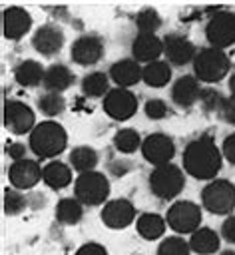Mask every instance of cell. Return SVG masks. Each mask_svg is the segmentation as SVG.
Segmentation results:
<instances>
[{"mask_svg": "<svg viewBox=\"0 0 235 255\" xmlns=\"http://www.w3.org/2000/svg\"><path fill=\"white\" fill-rule=\"evenodd\" d=\"M183 169L187 175L203 181H213L221 171L223 153L209 135L191 139L183 149Z\"/></svg>", "mask_w": 235, "mask_h": 255, "instance_id": "6da1fadb", "label": "cell"}, {"mask_svg": "<svg viewBox=\"0 0 235 255\" xmlns=\"http://www.w3.org/2000/svg\"><path fill=\"white\" fill-rule=\"evenodd\" d=\"M68 145V133L66 129L52 120H46L42 124H38L28 139V147L32 149V153L36 157L42 159H52L56 155H60Z\"/></svg>", "mask_w": 235, "mask_h": 255, "instance_id": "7a4b0ae2", "label": "cell"}, {"mask_svg": "<svg viewBox=\"0 0 235 255\" xmlns=\"http://www.w3.org/2000/svg\"><path fill=\"white\" fill-rule=\"evenodd\" d=\"M229 68H231L229 56L223 50L211 46L199 50L193 60V76L199 82H207V84L221 82L229 74Z\"/></svg>", "mask_w": 235, "mask_h": 255, "instance_id": "3957f363", "label": "cell"}, {"mask_svg": "<svg viewBox=\"0 0 235 255\" xmlns=\"http://www.w3.org/2000/svg\"><path fill=\"white\" fill-rule=\"evenodd\" d=\"M149 189L155 197L159 199H175L183 187H185V173L181 167H177L175 163H167V165H159L153 167L149 173Z\"/></svg>", "mask_w": 235, "mask_h": 255, "instance_id": "277c9868", "label": "cell"}, {"mask_svg": "<svg viewBox=\"0 0 235 255\" xmlns=\"http://www.w3.org/2000/svg\"><path fill=\"white\" fill-rule=\"evenodd\" d=\"M201 203L213 215H229L235 209V183L213 179L201 189Z\"/></svg>", "mask_w": 235, "mask_h": 255, "instance_id": "5b68a950", "label": "cell"}, {"mask_svg": "<svg viewBox=\"0 0 235 255\" xmlns=\"http://www.w3.org/2000/svg\"><path fill=\"white\" fill-rule=\"evenodd\" d=\"M74 193L76 199L82 205H102L108 203V195H110V179L100 173V171H88L76 177L74 183Z\"/></svg>", "mask_w": 235, "mask_h": 255, "instance_id": "8992f818", "label": "cell"}, {"mask_svg": "<svg viewBox=\"0 0 235 255\" xmlns=\"http://www.w3.org/2000/svg\"><path fill=\"white\" fill-rule=\"evenodd\" d=\"M201 219H203L201 207L189 199L173 201L165 213V221L169 229H173L177 235L195 233L201 227Z\"/></svg>", "mask_w": 235, "mask_h": 255, "instance_id": "52a82bcc", "label": "cell"}, {"mask_svg": "<svg viewBox=\"0 0 235 255\" xmlns=\"http://www.w3.org/2000/svg\"><path fill=\"white\" fill-rule=\"evenodd\" d=\"M205 38L211 48L223 50L235 42V12L219 10L205 26Z\"/></svg>", "mask_w": 235, "mask_h": 255, "instance_id": "ba28073f", "label": "cell"}, {"mask_svg": "<svg viewBox=\"0 0 235 255\" xmlns=\"http://www.w3.org/2000/svg\"><path fill=\"white\" fill-rule=\"evenodd\" d=\"M36 114L34 110L20 102V100H6L4 104V128L8 131H12L14 135H24V133H32V129L36 128Z\"/></svg>", "mask_w": 235, "mask_h": 255, "instance_id": "9c48e42d", "label": "cell"}, {"mask_svg": "<svg viewBox=\"0 0 235 255\" xmlns=\"http://www.w3.org/2000/svg\"><path fill=\"white\" fill-rule=\"evenodd\" d=\"M102 106H104V112L112 120L125 122L137 112V98L133 92H129L125 88H112L108 92V96L104 98Z\"/></svg>", "mask_w": 235, "mask_h": 255, "instance_id": "30bf717a", "label": "cell"}, {"mask_svg": "<svg viewBox=\"0 0 235 255\" xmlns=\"http://www.w3.org/2000/svg\"><path fill=\"white\" fill-rule=\"evenodd\" d=\"M141 155L153 167L167 165L175 155V143L165 133H151L141 141Z\"/></svg>", "mask_w": 235, "mask_h": 255, "instance_id": "8fae6325", "label": "cell"}, {"mask_svg": "<svg viewBox=\"0 0 235 255\" xmlns=\"http://www.w3.org/2000/svg\"><path fill=\"white\" fill-rule=\"evenodd\" d=\"M104 56V40L98 34H82L70 46V58L78 66H94Z\"/></svg>", "mask_w": 235, "mask_h": 255, "instance_id": "7c38bea8", "label": "cell"}, {"mask_svg": "<svg viewBox=\"0 0 235 255\" xmlns=\"http://www.w3.org/2000/svg\"><path fill=\"white\" fill-rule=\"evenodd\" d=\"M163 56H165V62L171 66H185L195 60L197 48L189 38L173 32L163 38Z\"/></svg>", "mask_w": 235, "mask_h": 255, "instance_id": "4fadbf2b", "label": "cell"}, {"mask_svg": "<svg viewBox=\"0 0 235 255\" xmlns=\"http://www.w3.org/2000/svg\"><path fill=\"white\" fill-rule=\"evenodd\" d=\"M100 217L104 225L110 229H125L127 225L135 221V207L129 199H123V197L112 199L104 205Z\"/></svg>", "mask_w": 235, "mask_h": 255, "instance_id": "5bb4252c", "label": "cell"}, {"mask_svg": "<svg viewBox=\"0 0 235 255\" xmlns=\"http://www.w3.org/2000/svg\"><path fill=\"white\" fill-rule=\"evenodd\" d=\"M32 28V16L20 6H8L2 12V34L6 40H20Z\"/></svg>", "mask_w": 235, "mask_h": 255, "instance_id": "9a60e30c", "label": "cell"}, {"mask_svg": "<svg viewBox=\"0 0 235 255\" xmlns=\"http://www.w3.org/2000/svg\"><path fill=\"white\" fill-rule=\"evenodd\" d=\"M32 46H34V50L38 54H42L46 58L56 56L62 50V46H64V32H62V28H58L54 24L40 26L32 34Z\"/></svg>", "mask_w": 235, "mask_h": 255, "instance_id": "2e32d148", "label": "cell"}, {"mask_svg": "<svg viewBox=\"0 0 235 255\" xmlns=\"http://www.w3.org/2000/svg\"><path fill=\"white\" fill-rule=\"evenodd\" d=\"M8 179L16 189H32L42 179V167L34 159H20L14 161L8 169Z\"/></svg>", "mask_w": 235, "mask_h": 255, "instance_id": "e0dca14e", "label": "cell"}, {"mask_svg": "<svg viewBox=\"0 0 235 255\" xmlns=\"http://www.w3.org/2000/svg\"><path fill=\"white\" fill-rule=\"evenodd\" d=\"M201 86H199V80L195 76H179L173 86H171V102L177 106V108H191L193 104L199 102V96H201Z\"/></svg>", "mask_w": 235, "mask_h": 255, "instance_id": "ac0fdd59", "label": "cell"}, {"mask_svg": "<svg viewBox=\"0 0 235 255\" xmlns=\"http://www.w3.org/2000/svg\"><path fill=\"white\" fill-rule=\"evenodd\" d=\"M163 54V40L155 34H137L131 42V58L135 62H157Z\"/></svg>", "mask_w": 235, "mask_h": 255, "instance_id": "d6986e66", "label": "cell"}, {"mask_svg": "<svg viewBox=\"0 0 235 255\" xmlns=\"http://www.w3.org/2000/svg\"><path fill=\"white\" fill-rule=\"evenodd\" d=\"M141 74H143V68L133 58H121L114 62L110 68V80L116 84V88H125V90L137 84L141 80Z\"/></svg>", "mask_w": 235, "mask_h": 255, "instance_id": "ffe728a7", "label": "cell"}, {"mask_svg": "<svg viewBox=\"0 0 235 255\" xmlns=\"http://www.w3.org/2000/svg\"><path fill=\"white\" fill-rule=\"evenodd\" d=\"M72 84H74V74L70 72L68 66H64V64H52L50 68H46V74H44V80H42V86L46 88V92H50V94H62Z\"/></svg>", "mask_w": 235, "mask_h": 255, "instance_id": "44dd1931", "label": "cell"}, {"mask_svg": "<svg viewBox=\"0 0 235 255\" xmlns=\"http://www.w3.org/2000/svg\"><path fill=\"white\" fill-rule=\"evenodd\" d=\"M42 181L50 189H64L72 183V167L62 161H48L42 167Z\"/></svg>", "mask_w": 235, "mask_h": 255, "instance_id": "7402d4cb", "label": "cell"}, {"mask_svg": "<svg viewBox=\"0 0 235 255\" xmlns=\"http://www.w3.org/2000/svg\"><path fill=\"white\" fill-rule=\"evenodd\" d=\"M221 245V239L217 235V231L209 229V227H199L195 233H191L189 237V247L193 253L197 255H211L217 253Z\"/></svg>", "mask_w": 235, "mask_h": 255, "instance_id": "603a6c76", "label": "cell"}, {"mask_svg": "<svg viewBox=\"0 0 235 255\" xmlns=\"http://www.w3.org/2000/svg\"><path fill=\"white\" fill-rule=\"evenodd\" d=\"M44 74H46V70L36 60H24L14 68V80L26 88H34V86L42 84Z\"/></svg>", "mask_w": 235, "mask_h": 255, "instance_id": "cb8c5ba5", "label": "cell"}, {"mask_svg": "<svg viewBox=\"0 0 235 255\" xmlns=\"http://www.w3.org/2000/svg\"><path fill=\"white\" fill-rule=\"evenodd\" d=\"M68 161H70V167H74L80 175L82 173H88V171H94V167L98 165L100 161V155L94 147L90 145H78L70 151L68 155Z\"/></svg>", "mask_w": 235, "mask_h": 255, "instance_id": "d4e9b609", "label": "cell"}, {"mask_svg": "<svg viewBox=\"0 0 235 255\" xmlns=\"http://www.w3.org/2000/svg\"><path fill=\"white\" fill-rule=\"evenodd\" d=\"M171 80V66L163 60L151 62L143 66V74H141V82L149 88H163L167 86Z\"/></svg>", "mask_w": 235, "mask_h": 255, "instance_id": "484cf974", "label": "cell"}, {"mask_svg": "<svg viewBox=\"0 0 235 255\" xmlns=\"http://www.w3.org/2000/svg\"><path fill=\"white\" fill-rule=\"evenodd\" d=\"M165 227H167V221L157 215V213H141L135 221V229L137 233L143 237V239H159L163 233H165Z\"/></svg>", "mask_w": 235, "mask_h": 255, "instance_id": "4316f807", "label": "cell"}, {"mask_svg": "<svg viewBox=\"0 0 235 255\" xmlns=\"http://www.w3.org/2000/svg\"><path fill=\"white\" fill-rule=\"evenodd\" d=\"M54 215L62 225H76L84 217V205L76 197H64L56 203Z\"/></svg>", "mask_w": 235, "mask_h": 255, "instance_id": "83f0119b", "label": "cell"}, {"mask_svg": "<svg viewBox=\"0 0 235 255\" xmlns=\"http://www.w3.org/2000/svg\"><path fill=\"white\" fill-rule=\"evenodd\" d=\"M82 94L88 98H106L110 92V74L104 72H90L80 82Z\"/></svg>", "mask_w": 235, "mask_h": 255, "instance_id": "f1b7e54d", "label": "cell"}, {"mask_svg": "<svg viewBox=\"0 0 235 255\" xmlns=\"http://www.w3.org/2000/svg\"><path fill=\"white\" fill-rule=\"evenodd\" d=\"M141 141L143 139L139 137V133L133 128L118 129L114 135V145L119 153H133V151H137V147L141 149Z\"/></svg>", "mask_w": 235, "mask_h": 255, "instance_id": "f546056e", "label": "cell"}, {"mask_svg": "<svg viewBox=\"0 0 235 255\" xmlns=\"http://www.w3.org/2000/svg\"><path fill=\"white\" fill-rule=\"evenodd\" d=\"M135 28L139 34H155L161 28V16L153 8H141L135 14Z\"/></svg>", "mask_w": 235, "mask_h": 255, "instance_id": "4dcf8cb0", "label": "cell"}, {"mask_svg": "<svg viewBox=\"0 0 235 255\" xmlns=\"http://www.w3.org/2000/svg\"><path fill=\"white\" fill-rule=\"evenodd\" d=\"M38 110L42 114L50 116V118L60 116L66 110V100H64L62 94H50V92H46V94H42L38 98Z\"/></svg>", "mask_w": 235, "mask_h": 255, "instance_id": "1f68e13d", "label": "cell"}, {"mask_svg": "<svg viewBox=\"0 0 235 255\" xmlns=\"http://www.w3.org/2000/svg\"><path fill=\"white\" fill-rule=\"evenodd\" d=\"M26 207H28V197L24 193H20V189H16V187L4 189V213L6 215H10V217L20 215Z\"/></svg>", "mask_w": 235, "mask_h": 255, "instance_id": "d6a6232c", "label": "cell"}, {"mask_svg": "<svg viewBox=\"0 0 235 255\" xmlns=\"http://www.w3.org/2000/svg\"><path fill=\"white\" fill-rule=\"evenodd\" d=\"M189 253H191L189 241H185L179 235L165 237L157 247V255H189Z\"/></svg>", "mask_w": 235, "mask_h": 255, "instance_id": "836d02e7", "label": "cell"}, {"mask_svg": "<svg viewBox=\"0 0 235 255\" xmlns=\"http://www.w3.org/2000/svg\"><path fill=\"white\" fill-rule=\"evenodd\" d=\"M199 102H201V108L205 112H209V114L217 112L219 114V110H221V106L225 102V96L219 90H215V88H203L201 96H199Z\"/></svg>", "mask_w": 235, "mask_h": 255, "instance_id": "e575fe53", "label": "cell"}, {"mask_svg": "<svg viewBox=\"0 0 235 255\" xmlns=\"http://www.w3.org/2000/svg\"><path fill=\"white\" fill-rule=\"evenodd\" d=\"M143 112H145V116L149 120H163L169 114V108H167V104L161 98H151V100L145 102Z\"/></svg>", "mask_w": 235, "mask_h": 255, "instance_id": "d590c367", "label": "cell"}, {"mask_svg": "<svg viewBox=\"0 0 235 255\" xmlns=\"http://www.w3.org/2000/svg\"><path fill=\"white\" fill-rule=\"evenodd\" d=\"M219 118L231 126H235V96H229L225 98L221 110H219Z\"/></svg>", "mask_w": 235, "mask_h": 255, "instance_id": "8d00e7d4", "label": "cell"}, {"mask_svg": "<svg viewBox=\"0 0 235 255\" xmlns=\"http://www.w3.org/2000/svg\"><path fill=\"white\" fill-rule=\"evenodd\" d=\"M221 153L229 163L235 165V131L225 135V139L221 141Z\"/></svg>", "mask_w": 235, "mask_h": 255, "instance_id": "74e56055", "label": "cell"}, {"mask_svg": "<svg viewBox=\"0 0 235 255\" xmlns=\"http://www.w3.org/2000/svg\"><path fill=\"white\" fill-rule=\"evenodd\" d=\"M129 169H131V163H129L127 159H112V161L108 163V171H110V175H114V177H121V175H125Z\"/></svg>", "mask_w": 235, "mask_h": 255, "instance_id": "f35d334b", "label": "cell"}, {"mask_svg": "<svg viewBox=\"0 0 235 255\" xmlns=\"http://www.w3.org/2000/svg\"><path fill=\"white\" fill-rule=\"evenodd\" d=\"M74 255H110V253H108V249L104 245L90 241V243H84L82 247H78V251Z\"/></svg>", "mask_w": 235, "mask_h": 255, "instance_id": "ab89813d", "label": "cell"}, {"mask_svg": "<svg viewBox=\"0 0 235 255\" xmlns=\"http://www.w3.org/2000/svg\"><path fill=\"white\" fill-rule=\"evenodd\" d=\"M221 237L229 243H235V215H229L221 225Z\"/></svg>", "mask_w": 235, "mask_h": 255, "instance_id": "60d3db41", "label": "cell"}, {"mask_svg": "<svg viewBox=\"0 0 235 255\" xmlns=\"http://www.w3.org/2000/svg\"><path fill=\"white\" fill-rule=\"evenodd\" d=\"M6 153L14 159V161H20V159H26V145L20 143V141H14V143H8L6 145Z\"/></svg>", "mask_w": 235, "mask_h": 255, "instance_id": "b9f144b4", "label": "cell"}, {"mask_svg": "<svg viewBox=\"0 0 235 255\" xmlns=\"http://www.w3.org/2000/svg\"><path fill=\"white\" fill-rule=\"evenodd\" d=\"M229 90H231V96H235V72L229 76Z\"/></svg>", "mask_w": 235, "mask_h": 255, "instance_id": "7bdbcfd3", "label": "cell"}, {"mask_svg": "<svg viewBox=\"0 0 235 255\" xmlns=\"http://www.w3.org/2000/svg\"><path fill=\"white\" fill-rule=\"evenodd\" d=\"M219 255H235V251H233V249H225V251H221Z\"/></svg>", "mask_w": 235, "mask_h": 255, "instance_id": "ee69618b", "label": "cell"}]
</instances>
